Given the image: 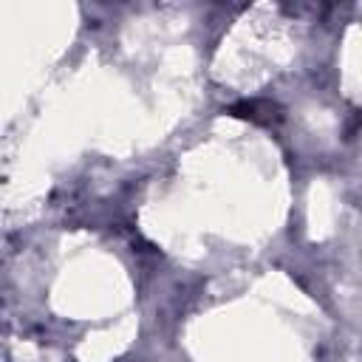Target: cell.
<instances>
[{
	"label": "cell",
	"instance_id": "obj_1",
	"mask_svg": "<svg viewBox=\"0 0 362 362\" xmlns=\"http://www.w3.org/2000/svg\"><path fill=\"white\" fill-rule=\"evenodd\" d=\"M229 113L243 116V119L257 122V124H269V122L277 119V107H274L272 102H257V99H252V102H240V105L229 107Z\"/></svg>",
	"mask_w": 362,
	"mask_h": 362
}]
</instances>
